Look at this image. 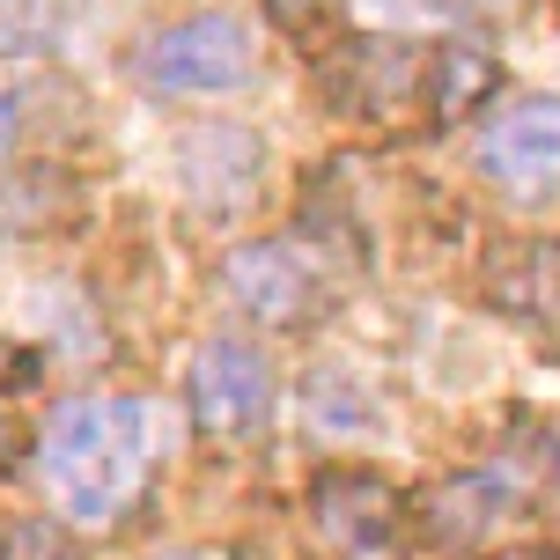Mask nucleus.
Wrapping results in <instances>:
<instances>
[{
  "instance_id": "ddd939ff",
  "label": "nucleus",
  "mask_w": 560,
  "mask_h": 560,
  "mask_svg": "<svg viewBox=\"0 0 560 560\" xmlns=\"http://www.w3.org/2000/svg\"><path fill=\"white\" fill-rule=\"evenodd\" d=\"M457 15H472V23H509V15H524V0H450Z\"/></svg>"
},
{
  "instance_id": "7ed1b4c3",
  "label": "nucleus",
  "mask_w": 560,
  "mask_h": 560,
  "mask_svg": "<svg viewBox=\"0 0 560 560\" xmlns=\"http://www.w3.org/2000/svg\"><path fill=\"white\" fill-rule=\"evenodd\" d=\"M185 398H192V420L214 443H236V435H258L273 420V369L244 339H207L192 354Z\"/></svg>"
},
{
  "instance_id": "2eb2a0df",
  "label": "nucleus",
  "mask_w": 560,
  "mask_h": 560,
  "mask_svg": "<svg viewBox=\"0 0 560 560\" xmlns=\"http://www.w3.org/2000/svg\"><path fill=\"white\" fill-rule=\"evenodd\" d=\"M15 457H23V428L15 413H0V472H15Z\"/></svg>"
},
{
  "instance_id": "a211bd4d",
  "label": "nucleus",
  "mask_w": 560,
  "mask_h": 560,
  "mask_svg": "<svg viewBox=\"0 0 560 560\" xmlns=\"http://www.w3.org/2000/svg\"><path fill=\"white\" fill-rule=\"evenodd\" d=\"M177 560H185V553H177Z\"/></svg>"
},
{
  "instance_id": "f3484780",
  "label": "nucleus",
  "mask_w": 560,
  "mask_h": 560,
  "mask_svg": "<svg viewBox=\"0 0 560 560\" xmlns=\"http://www.w3.org/2000/svg\"><path fill=\"white\" fill-rule=\"evenodd\" d=\"M502 560H560V553H546V546H524V553H502Z\"/></svg>"
},
{
  "instance_id": "39448f33",
  "label": "nucleus",
  "mask_w": 560,
  "mask_h": 560,
  "mask_svg": "<svg viewBox=\"0 0 560 560\" xmlns=\"http://www.w3.org/2000/svg\"><path fill=\"white\" fill-rule=\"evenodd\" d=\"M479 170L516 199H546L560 185V96H516L487 133H479Z\"/></svg>"
},
{
  "instance_id": "20e7f679",
  "label": "nucleus",
  "mask_w": 560,
  "mask_h": 560,
  "mask_svg": "<svg viewBox=\"0 0 560 560\" xmlns=\"http://www.w3.org/2000/svg\"><path fill=\"white\" fill-rule=\"evenodd\" d=\"M222 280L258 325H310V317L325 310V273H317V258H310L303 244H280V236L236 244V252L222 258Z\"/></svg>"
},
{
  "instance_id": "6e6552de",
  "label": "nucleus",
  "mask_w": 560,
  "mask_h": 560,
  "mask_svg": "<svg viewBox=\"0 0 560 560\" xmlns=\"http://www.w3.org/2000/svg\"><path fill=\"white\" fill-rule=\"evenodd\" d=\"M428 82V52L398 45V37H354L347 45V74H332V96H347L354 112H392L398 96H413Z\"/></svg>"
},
{
  "instance_id": "f03ea898",
  "label": "nucleus",
  "mask_w": 560,
  "mask_h": 560,
  "mask_svg": "<svg viewBox=\"0 0 560 560\" xmlns=\"http://www.w3.org/2000/svg\"><path fill=\"white\" fill-rule=\"evenodd\" d=\"M252 30L236 23L229 8H207V15H185V23H163L148 45L133 52V74L148 89H170V96H222V89L252 82Z\"/></svg>"
},
{
  "instance_id": "9d476101",
  "label": "nucleus",
  "mask_w": 560,
  "mask_h": 560,
  "mask_svg": "<svg viewBox=\"0 0 560 560\" xmlns=\"http://www.w3.org/2000/svg\"><path fill=\"white\" fill-rule=\"evenodd\" d=\"M435 509H450V516H435V538H450V546H472V538L509 509V494L494 487V479H457V487H443V494H435Z\"/></svg>"
},
{
  "instance_id": "4468645a",
  "label": "nucleus",
  "mask_w": 560,
  "mask_h": 560,
  "mask_svg": "<svg viewBox=\"0 0 560 560\" xmlns=\"http://www.w3.org/2000/svg\"><path fill=\"white\" fill-rule=\"evenodd\" d=\"M15 140H23V96H8V89H0V163L15 155Z\"/></svg>"
},
{
  "instance_id": "0eeeda50",
  "label": "nucleus",
  "mask_w": 560,
  "mask_h": 560,
  "mask_svg": "<svg viewBox=\"0 0 560 560\" xmlns=\"http://www.w3.org/2000/svg\"><path fill=\"white\" fill-rule=\"evenodd\" d=\"M487 295H494L516 325L560 332V244H546V236L502 244V252L487 258Z\"/></svg>"
},
{
  "instance_id": "423d86ee",
  "label": "nucleus",
  "mask_w": 560,
  "mask_h": 560,
  "mask_svg": "<svg viewBox=\"0 0 560 560\" xmlns=\"http://www.w3.org/2000/svg\"><path fill=\"white\" fill-rule=\"evenodd\" d=\"M310 509H317V532L332 538L339 553H384L398 532V494L384 487V479L369 472H325L317 479V494H310Z\"/></svg>"
},
{
  "instance_id": "f8f14e48",
  "label": "nucleus",
  "mask_w": 560,
  "mask_h": 560,
  "mask_svg": "<svg viewBox=\"0 0 560 560\" xmlns=\"http://www.w3.org/2000/svg\"><path fill=\"white\" fill-rule=\"evenodd\" d=\"M266 8H273V23L288 30L295 45H310V52H317L339 23V0H266Z\"/></svg>"
},
{
  "instance_id": "9b49d317",
  "label": "nucleus",
  "mask_w": 560,
  "mask_h": 560,
  "mask_svg": "<svg viewBox=\"0 0 560 560\" xmlns=\"http://www.w3.org/2000/svg\"><path fill=\"white\" fill-rule=\"evenodd\" d=\"M59 37V0H0V59L45 52Z\"/></svg>"
},
{
  "instance_id": "f257e3e1",
  "label": "nucleus",
  "mask_w": 560,
  "mask_h": 560,
  "mask_svg": "<svg viewBox=\"0 0 560 560\" xmlns=\"http://www.w3.org/2000/svg\"><path fill=\"white\" fill-rule=\"evenodd\" d=\"M45 494L74 524H112L148 479V406L140 398H67L45 428Z\"/></svg>"
},
{
  "instance_id": "dca6fc26",
  "label": "nucleus",
  "mask_w": 560,
  "mask_h": 560,
  "mask_svg": "<svg viewBox=\"0 0 560 560\" xmlns=\"http://www.w3.org/2000/svg\"><path fill=\"white\" fill-rule=\"evenodd\" d=\"M8 376H23V354H15V347L0 339V384H8Z\"/></svg>"
},
{
  "instance_id": "1a4fd4ad",
  "label": "nucleus",
  "mask_w": 560,
  "mask_h": 560,
  "mask_svg": "<svg viewBox=\"0 0 560 560\" xmlns=\"http://www.w3.org/2000/svg\"><path fill=\"white\" fill-rule=\"evenodd\" d=\"M502 82L494 74V59L487 52H465V45H450V52H428V96L443 104V118H457V112H472L487 89Z\"/></svg>"
}]
</instances>
